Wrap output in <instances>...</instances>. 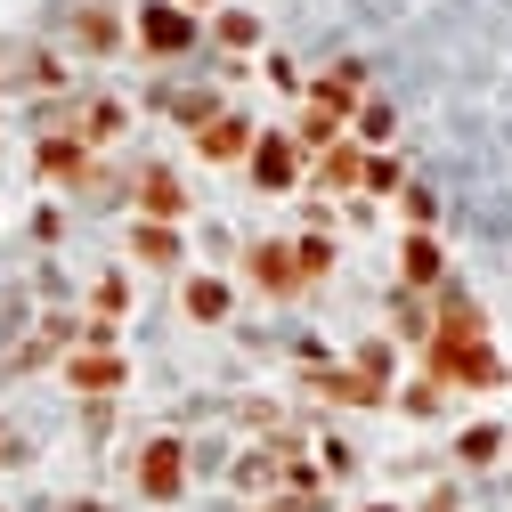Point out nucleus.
I'll return each instance as SVG.
<instances>
[{
  "label": "nucleus",
  "instance_id": "nucleus-5",
  "mask_svg": "<svg viewBox=\"0 0 512 512\" xmlns=\"http://www.w3.org/2000/svg\"><path fill=\"white\" fill-rule=\"evenodd\" d=\"M131 252H139V261H147V269H171V261H179V236H171L163 220H147V228L131 236Z\"/></svg>",
  "mask_w": 512,
  "mask_h": 512
},
{
  "label": "nucleus",
  "instance_id": "nucleus-11",
  "mask_svg": "<svg viewBox=\"0 0 512 512\" xmlns=\"http://www.w3.org/2000/svg\"><path fill=\"white\" fill-rule=\"evenodd\" d=\"M293 261H301V277H317V269L334 261V252H326V236H309V244H293Z\"/></svg>",
  "mask_w": 512,
  "mask_h": 512
},
{
  "label": "nucleus",
  "instance_id": "nucleus-1",
  "mask_svg": "<svg viewBox=\"0 0 512 512\" xmlns=\"http://www.w3.org/2000/svg\"><path fill=\"white\" fill-rule=\"evenodd\" d=\"M179 480H187V456H179V439H155L147 456H139V488H147L155 504H171V496H179Z\"/></svg>",
  "mask_w": 512,
  "mask_h": 512
},
{
  "label": "nucleus",
  "instance_id": "nucleus-12",
  "mask_svg": "<svg viewBox=\"0 0 512 512\" xmlns=\"http://www.w3.org/2000/svg\"><path fill=\"white\" fill-rule=\"evenodd\" d=\"M350 179H358V155L334 147V155H326V187H350Z\"/></svg>",
  "mask_w": 512,
  "mask_h": 512
},
{
  "label": "nucleus",
  "instance_id": "nucleus-4",
  "mask_svg": "<svg viewBox=\"0 0 512 512\" xmlns=\"http://www.w3.org/2000/svg\"><path fill=\"white\" fill-rule=\"evenodd\" d=\"M196 139H204V155H220V163L252 147V131H244V122H236V114H212V122H204V131H196Z\"/></svg>",
  "mask_w": 512,
  "mask_h": 512
},
{
  "label": "nucleus",
  "instance_id": "nucleus-13",
  "mask_svg": "<svg viewBox=\"0 0 512 512\" xmlns=\"http://www.w3.org/2000/svg\"><path fill=\"white\" fill-rule=\"evenodd\" d=\"M496 447H504L496 431H464V456H472V464H488V456H496Z\"/></svg>",
  "mask_w": 512,
  "mask_h": 512
},
{
  "label": "nucleus",
  "instance_id": "nucleus-17",
  "mask_svg": "<svg viewBox=\"0 0 512 512\" xmlns=\"http://www.w3.org/2000/svg\"><path fill=\"white\" fill-rule=\"evenodd\" d=\"M277 512H301V504H277Z\"/></svg>",
  "mask_w": 512,
  "mask_h": 512
},
{
  "label": "nucleus",
  "instance_id": "nucleus-3",
  "mask_svg": "<svg viewBox=\"0 0 512 512\" xmlns=\"http://www.w3.org/2000/svg\"><path fill=\"white\" fill-rule=\"evenodd\" d=\"M285 252H293V244H261V252H252V261H244V269H252V285H269V293L301 285V261H285Z\"/></svg>",
  "mask_w": 512,
  "mask_h": 512
},
{
  "label": "nucleus",
  "instance_id": "nucleus-7",
  "mask_svg": "<svg viewBox=\"0 0 512 512\" xmlns=\"http://www.w3.org/2000/svg\"><path fill=\"white\" fill-rule=\"evenodd\" d=\"M155 220H179V204H187V187L171 179V171H147V196H139Z\"/></svg>",
  "mask_w": 512,
  "mask_h": 512
},
{
  "label": "nucleus",
  "instance_id": "nucleus-15",
  "mask_svg": "<svg viewBox=\"0 0 512 512\" xmlns=\"http://www.w3.org/2000/svg\"><path fill=\"white\" fill-rule=\"evenodd\" d=\"M0 456H17V439H9V431H0Z\"/></svg>",
  "mask_w": 512,
  "mask_h": 512
},
{
  "label": "nucleus",
  "instance_id": "nucleus-9",
  "mask_svg": "<svg viewBox=\"0 0 512 512\" xmlns=\"http://www.w3.org/2000/svg\"><path fill=\"white\" fill-rule=\"evenodd\" d=\"M187 317H204V326H212V317H228V285L196 277V285H187Z\"/></svg>",
  "mask_w": 512,
  "mask_h": 512
},
{
  "label": "nucleus",
  "instance_id": "nucleus-14",
  "mask_svg": "<svg viewBox=\"0 0 512 512\" xmlns=\"http://www.w3.org/2000/svg\"><path fill=\"white\" fill-rule=\"evenodd\" d=\"M220 33H228L236 49H252V41H261V25H252V17H220Z\"/></svg>",
  "mask_w": 512,
  "mask_h": 512
},
{
  "label": "nucleus",
  "instance_id": "nucleus-16",
  "mask_svg": "<svg viewBox=\"0 0 512 512\" xmlns=\"http://www.w3.org/2000/svg\"><path fill=\"white\" fill-rule=\"evenodd\" d=\"M366 512H391V504H366Z\"/></svg>",
  "mask_w": 512,
  "mask_h": 512
},
{
  "label": "nucleus",
  "instance_id": "nucleus-8",
  "mask_svg": "<svg viewBox=\"0 0 512 512\" xmlns=\"http://www.w3.org/2000/svg\"><path fill=\"white\" fill-rule=\"evenodd\" d=\"M252 171H261V187H285L293 179V147L285 139H261V147H252Z\"/></svg>",
  "mask_w": 512,
  "mask_h": 512
},
{
  "label": "nucleus",
  "instance_id": "nucleus-10",
  "mask_svg": "<svg viewBox=\"0 0 512 512\" xmlns=\"http://www.w3.org/2000/svg\"><path fill=\"white\" fill-rule=\"evenodd\" d=\"M407 277H415V285H431V277H439V244H431V236H415V244H407Z\"/></svg>",
  "mask_w": 512,
  "mask_h": 512
},
{
  "label": "nucleus",
  "instance_id": "nucleus-6",
  "mask_svg": "<svg viewBox=\"0 0 512 512\" xmlns=\"http://www.w3.org/2000/svg\"><path fill=\"white\" fill-rule=\"evenodd\" d=\"M139 33H147L155 49H187V41H196V33H187V17H179V9H147V17H139Z\"/></svg>",
  "mask_w": 512,
  "mask_h": 512
},
{
  "label": "nucleus",
  "instance_id": "nucleus-2",
  "mask_svg": "<svg viewBox=\"0 0 512 512\" xmlns=\"http://www.w3.org/2000/svg\"><path fill=\"white\" fill-rule=\"evenodd\" d=\"M66 382H74V391H114V382H122V358H114V350H74V358H66Z\"/></svg>",
  "mask_w": 512,
  "mask_h": 512
}]
</instances>
